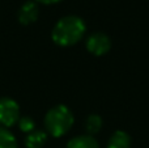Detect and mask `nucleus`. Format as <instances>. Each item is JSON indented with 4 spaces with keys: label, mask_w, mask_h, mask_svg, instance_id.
<instances>
[{
    "label": "nucleus",
    "mask_w": 149,
    "mask_h": 148,
    "mask_svg": "<svg viewBox=\"0 0 149 148\" xmlns=\"http://www.w3.org/2000/svg\"><path fill=\"white\" fill-rule=\"evenodd\" d=\"M85 34V24L77 16H65L54 26L52 39L59 46H72Z\"/></svg>",
    "instance_id": "nucleus-1"
},
{
    "label": "nucleus",
    "mask_w": 149,
    "mask_h": 148,
    "mask_svg": "<svg viewBox=\"0 0 149 148\" xmlns=\"http://www.w3.org/2000/svg\"><path fill=\"white\" fill-rule=\"evenodd\" d=\"M73 114L64 105H56L50 109L45 117V126L50 135L59 138L70 131L73 125Z\"/></svg>",
    "instance_id": "nucleus-2"
},
{
    "label": "nucleus",
    "mask_w": 149,
    "mask_h": 148,
    "mask_svg": "<svg viewBox=\"0 0 149 148\" xmlns=\"http://www.w3.org/2000/svg\"><path fill=\"white\" fill-rule=\"evenodd\" d=\"M20 119V108L12 98L0 100V123L5 127L16 125Z\"/></svg>",
    "instance_id": "nucleus-3"
},
{
    "label": "nucleus",
    "mask_w": 149,
    "mask_h": 148,
    "mask_svg": "<svg viewBox=\"0 0 149 148\" xmlns=\"http://www.w3.org/2000/svg\"><path fill=\"white\" fill-rule=\"evenodd\" d=\"M110 47H111L110 38L103 33H98V31L97 33H93L86 39L88 51L92 52L93 55H97V57L106 54L110 50Z\"/></svg>",
    "instance_id": "nucleus-4"
},
{
    "label": "nucleus",
    "mask_w": 149,
    "mask_h": 148,
    "mask_svg": "<svg viewBox=\"0 0 149 148\" xmlns=\"http://www.w3.org/2000/svg\"><path fill=\"white\" fill-rule=\"evenodd\" d=\"M39 16V8L36 1H26L18 10V21L22 25H30L37 21Z\"/></svg>",
    "instance_id": "nucleus-5"
},
{
    "label": "nucleus",
    "mask_w": 149,
    "mask_h": 148,
    "mask_svg": "<svg viewBox=\"0 0 149 148\" xmlns=\"http://www.w3.org/2000/svg\"><path fill=\"white\" fill-rule=\"evenodd\" d=\"M67 148H100V146L93 136L80 135L71 139L67 144Z\"/></svg>",
    "instance_id": "nucleus-6"
},
{
    "label": "nucleus",
    "mask_w": 149,
    "mask_h": 148,
    "mask_svg": "<svg viewBox=\"0 0 149 148\" xmlns=\"http://www.w3.org/2000/svg\"><path fill=\"white\" fill-rule=\"evenodd\" d=\"M47 140V134L42 130H33L28 134L25 144L28 148H42Z\"/></svg>",
    "instance_id": "nucleus-7"
},
{
    "label": "nucleus",
    "mask_w": 149,
    "mask_h": 148,
    "mask_svg": "<svg viewBox=\"0 0 149 148\" xmlns=\"http://www.w3.org/2000/svg\"><path fill=\"white\" fill-rule=\"evenodd\" d=\"M131 147V139L130 135L124 131H115L111 135L107 143V148H130Z\"/></svg>",
    "instance_id": "nucleus-8"
},
{
    "label": "nucleus",
    "mask_w": 149,
    "mask_h": 148,
    "mask_svg": "<svg viewBox=\"0 0 149 148\" xmlns=\"http://www.w3.org/2000/svg\"><path fill=\"white\" fill-rule=\"evenodd\" d=\"M0 148H18L13 134L4 127H0Z\"/></svg>",
    "instance_id": "nucleus-9"
},
{
    "label": "nucleus",
    "mask_w": 149,
    "mask_h": 148,
    "mask_svg": "<svg viewBox=\"0 0 149 148\" xmlns=\"http://www.w3.org/2000/svg\"><path fill=\"white\" fill-rule=\"evenodd\" d=\"M101 127H102V118H101L100 115L92 114L88 117L86 122H85V128H86V131L90 135L97 134L98 131L101 130Z\"/></svg>",
    "instance_id": "nucleus-10"
},
{
    "label": "nucleus",
    "mask_w": 149,
    "mask_h": 148,
    "mask_svg": "<svg viewBox=\"0 0 149 148\" xmlns=\"http://www.w3.org/2000/svg\"><path fill=\"white\" fill-rule=\"evenodd\" d=\"M17 123L20 126L21 131H24V133H31L36 128V122L30 117H21Z\"/></svg>",
    "instance_id": "nucleus-11"
},
{
    "label": "nucleus",
    "mask_w": 149,
    "mask_h": 148,
    "mask_svg": "<svg viewBox=\"0 0 149 148\" xmlns=\"http://www.w3.org/2000/svg\"><path fill=\"white\" fill-rule=\"evenodd\" d=\"M59 1H62V0H36V3H41V4H46V5L55 4V3H59Z\"/></svg>",
    "instance_id": "nucleus-12"
}]
</instances>
